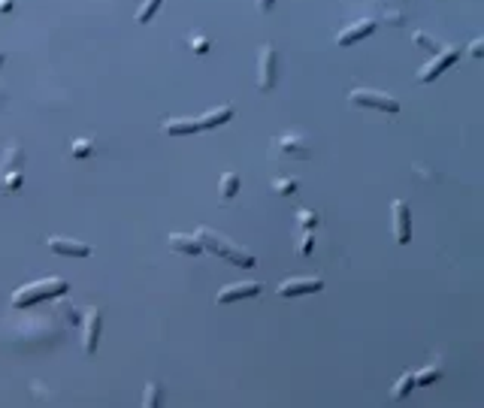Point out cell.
I'll use <instances>...</instances> for the list:
<instances>
[{
    "label": "cell",
    "mask_w": 484,
    "mask_h": 408,
    "mask_svg": "<svg viewBox=\"0 0 484 408\" xmlns=\"http://www.w3.org/2000/svg\"><path fill=\"white\" fill-rule=\"evenodd\" d=\"M197 239H200L203 251H212V254L224 257V260H230V264H236V266H242V269H251V266L257 264V257L251 254V251L239 248L236 242H230L227 236H221V233H215L212 227H200V230H197Z\"/></svg>",
    "instance_id": "obj_1"
},
{
    "label": "cell",
    "mask_w": 484,
    "mask_h": 408,
    "mask_svg": "<svg viewBox=\"0 0 484 408\" xmlns=\"http://www.w3.org/2000/svg\"><path fill=\"white\" fill-rule=\"evenodd\" d=\"M70 290V281L67 278H36L31 285H22L13 294V306L15 308H27L34 303H43V299H52V297H61Z\"/></svg>",
    "instance_id": "obj_2"
},
{
    "label": "cell",
    "mask_w": 484,
    "mask_h": 408,
    "mask_svg": "<svg viewBox=\"0 0 484 408\" xmlns=\"http://www.w3.org/2000/svg\"><path fill=\"white\" fill-rule=\"evenodd\" d=\"M348 103L351 106H361V109H375V112H387V115H396L400 112V100L384 91H372V88H354L348 94Z\"/></svg>",
    "instance_id": "obj_3"
},
{
    "label": "cell",
    "mask_w": 484,
    "mask_h": 408,
    "mask_svg": "<svg viewBox=\"0 0 484 408\" xmlns=\"http://www.w3.org/2000/svg\"><path fill=\"white\" fill-rule=\"evenodd\" d=\"M276 79H278V52H276V46L264 43L257 55V91H264V94L273 91Z\"/></svg>",
    "instance_id": "obj_4"
},
{
    "label": "cell",
    "mask_w": 484,
    "mask_h": 408,
    "mask_svg": "<svg viewBox=\"0 0 484 408\" xmlns=\"http://www.w3.org/2000/svg\"><path fill=\"white\" fill-rule=\"evenodd\" d=\"M273 151L288 154V158H297V161H309V158H312L309 140H306V136H300V133H278V136H273Z\"/></svg>",
    "instance_id": "obj_5"
},
{
    "label": "cell",
    "mask_w": 484,
    "mask_h": 408,
    "mask_svg": "<svg viewBox=\"0 0 484 408\" xmlns=\"http://www.w3.org/2000/svg\"><path fill=\"white\" fill-rule=\"evenodd\" d=\"M460 57V48H451V46H442V52H436L433 55V61L424 67V70L418 73V82L421 85H427V82H433V79H439V76L448 70V67L454 64Z\"/></svg>",
    "instance_id": "obj_6"
},
{
    "label": "cell",
    "mask_w": 484,
    "mask_h": 408,
    "mask_svg": "<svg viewBox=\"0 0 484 408\" xmlns=\"http://www.w3.org/2000/svg\"><path fill=\"white\" fill-rule=\"evenodd\" d=\"M324 290V278L318 276H306V278H285L278 285V297L288 299V297H306V294H318Z\"/></svg>",
    "instance_id": "obj_7"
},
{
    "label": "cell",
    "mask_w": 484,
    "mask_h": 408,
    "mask_svg": "<svg viewBox=\"0 0 484 408\" xmlns=\"http://www.w3.org/2000/svg\"><path fill=\"white\" fill-rule=\"evenodd\" d=\"M264 285L260 281H239V285H227L218 290L215 303L218 306H227V303H236V299H251V297H260Z\"/></svg>",
    "instance_id": "obj_8"
},
{
    "label": "cell",
    "mask_w": 484,
    "mask_h": 408,
    "mask_svg": "<svg viewBox=\"0 0 484 408\" xmlns=\"http://www.w3.org/2000/svg\"><path fill=\"white\" fill-rule=\"evenodd\" d=\"M48 251L61 257H91V245L88 242H79V239H67V236H48L46 239Z\"/></svg>",
    "instance_id": "obj_9"
},
{
    "label": "cell",
    "mask_w": 484,
    "mask_h": 408,
    "mask_svg": "<svg viewBox=\"0 0 484 408\" xmlns=\"http://www.w3.org/2000/svg\"><path fill=\"white\" fill-rule=\"evenodd\" d=\"M394 239L400 242V245H405V242L412 239V215H409V206H405L403 200H394Z\"/></svg>",
    "instance_id": "obj_10"
},
{
    "label": "cell",
    "mask_w": 484,
    "mask_h": 408,
    "mask_svg": "<svg viewBox=\"0 0 484 408\" xmlns=\"http://www.w3.org/2000/svg\"><path fill=\"white\" fill-rule=\"evenodd\" d=\"M372 31H375V22H372V18H361V22L348 25L345 31H339V34H336V43H339V46H354L357 40L370 36Z\"/></svg>",
    "instance_id": "obj_11"
},
{
    "label": "cell",
    "mask_w": 484,
    "mask_h": 408,
    "mask_svg": "<svg viewBox=\"0 0 484 408\" xmlns=\"http://www.w3.org/2000/svg\"><path fill=\"white\" fill-rule=\"evenodd\" d=\"M167 245L173 251H179V254H188V257H197L203 254V245L197 236H188V233H170L167 236Z\"/></svg>",
    "instance_id": "obj_12"
},
{
    "label": "cell",
    "mask_w": 484,
    "mask_h": 408,
    "mask_svg": "<svg viewBox=\"0 0 484 408\" xmlns=\"http://www.w3.org/2000/svg\"><path fill=\"white\" fill-rule=\"evenodd\" d=\"M100 324H103L100 308H88V320H85V354L97 351V342H100Z\"/></svg>",
    "instance_id": "obj_13"
},
{
    "label": "cell",
    "mask_w": 484,
    "mask_h": 408,
    "mask_svg": "<svg viewBox=\"0 0 484 408\" xmlns=\"http://www.w3.org/2000/svg\"><path fill=\"white\" fill-rule=\"evenodd\" d=\"M161 130L167 136H191V133H200V121L197 118H163Z\"/></svg>",
    "instance_id": "obj_14"
},
{
    "label": "cell",
    "mask_w": 484,
    "mask_h": 408,
    "mask_svg": "<svg viewBox=\"0 0 484 408\" xmlns=\"http://www.w3.org/2000/svg\"><path fill=\"white\" fill-rule=\"evenodd\" d=\"M25 170V154L18 145H9L6 154H4V161H0V182H4L6 176H13V172H22Z\"/></svg>",
    "instance_id": "obj_15"
},
{
    "label": "cell",
    "mask_w": 484,
    "mask_h": 408,
    "mask_svg": "<svg viewBox=\"0 0 484 408\" xmlns=\"http://www.w3.org/2000/svg\"><path fill=\"white\" fill-rule=\"evenodd\" d=\"M234 118V106H218V109H209L206 115H200V130H212V128H221V124H227Z\"/></svg>",
    "instance_id": "obj_16"
},
{
    "label": "cell",
    "mask_w": 484,
    "mask_h": 408,
    "mask_svg": "<svg viewBox=\"0 0 484 408\" xmlns=\"http://www.w3.org/2000/svg\"><path fill=\"white\" fill-rule=\"evenodd\" d=\"M239 172L236 170H227V172H221V188H218V193H221V200L224 203H230L239 193Z\"/></svg>",
    "instance_id": "obj_17"
},
{
    "label": "cell",
    "mask_w": 484,
    "mask_h": 408,
    "mask_svg": "<svg viewBox=\"0 0 484 408\" xmlns=\"http://www.w3.org/2000/svg\"><path fill=\"white\" fill-rule=\"evenodd\" d=\"M161 4H163V0H142L140 9H137V25H149L154 18V13L161 9Z\"/></svg>",
    "instance_id": "obj_18"
},
{
    "label": "cell",
    "mask_w": 484,
    "mask_h": 408,
    "mask_svg": "<svg viewBox=\"0 0 484 408\" xmlns=\"http://www.w3.org/2000/svg\"><path fill=\"white\" fill-rule=\"evenodd\" d=\"M412 387H415V375H412V372H405V375L400 378V381L394 384L391 396H394V400H403V396H409V393H412Z\"/></svg>",
    "instance_id": "obj_19"
},
{
    "label": "cell",
    "mask_w": 484,
    "mask_h": 408,
    "mask_svg": "<svg viewBox=\"0 0 484 408\" xmlns=\"http://www.w3.org/2000/svg\"><path fill=\"white\" fill-rule=\"evenodd\" d=\"M142 405H145V408H158V405H161V384H158V381H149V384H145Z\"/></svg>",
    "instance_id": "obj_20"
},
{
    "label": "cell",
    "mask_w": 484,
    "mask_h": 408,
    "mask_svg": "<svg viewBox=\"0 0 484 408\" xmlns=\"http://www.w3.org/2000/svg\"><path fill=\"white\" fill-rule=\"evenodd\" d=\"M297 224L303 230H315L318 224H321V218H318V212H312V209H300L297 212Z\"/></svg>",
    "instance_id": "obj_21"
},
{
    "label": "cell",
    "mask_w": 484,
    "mask_h": 408,
    "mask_svg": "<svg viewBox=\"0 0 484 408\" xmlns=\"http://www.w3.org/2000/svg\"><path fill=\"white\" fill-rule=\"evenodd\" d=\"M439 375H442L439 366H427L424 372L415 375V387H427V384H433V381H439Z\"/></svg>",
    "instance_id": "obj_22"
},
{
    "label": "cell",
    "mask_w": 484,
    "mask_h": 408,
    "mask_svg": "<svg viewBox=\"0 0 484 408\" xmlns=\"http://www.w3.org/2000/svg\"><path fill=\"white\" fill-rule=\"evenodd\" d=\"M91 151H94V142L85 140V136H82V140H73L70 142V154H73V158H88Z\"/></svg>",
    "instance_id": "obj_23"
},
{
    "label": "cell",
    "mask_w": 484,
    "mask_h": 408,
    "mask_svg": "<svg viewBox=\"0 0 484 408\" xmlns=\"http://www.w3.org/2000/svg\"><path fill=\"white\" fill-rule=\"evenodd\" d=\"M300 188V182L297 179H273V191L276 193H282V197H290Z\"/></svg>",
    "instance_id": "obj_24"
},
{
    "label": "cell",
    "mask_w": 484,
    "mask_h": 408,
    "mask_svg": "<svg viewBox=\"0 0 484 408\" xmlns=\"http://www.w3.org/2000/svg\"><path fill=\"white\" fill-rule=\"evenodd\" d=\"M412 40L418 43V46H424V48H427V52H433V55H436V52H442V43H436L433 36H427L424 31H415V34H412Z\"/></svg>",
    "instance_id": "obj_25"
},
{
    "label": "cell",
    "mask_w": 484,
    "mask_h": 408,
    "mask_svg": "<svg viewBox=\"0 0 484 408\" xmlns=\"http://www.w3.org/2000/svg\"><path fill=\"white\" fill-rule=\"evenodd\" d=\"M188 43H191V48H194L197 55H206V52H209V40H206V36H200V34H191Z\"/></svg>",
    "instance_id": "obj_26"
},
{
    "label": "cell",
    "mask_w": 484,
    "mask_h": 408,
    "mask_svg": "<svg viewBox=\"0 0 484 408\" xmlns=\"http://www.w3.org/2000/svg\"><path fill=\"white\" fill-rule=\"evenodd\" d=\"M312 245H315L312 233H306V236L300 239V245H297V254H300V257H309V254H312Z\"/></svg>",
    "instance_id": "obj_27"
},
{
    "label": "cell",
    "mask_w": 484,
    "mask_h": 408,
    "mask_svg": "<svg viewBox=\"0 0 484 408\" xmlns=\"http://www.w3.org/2000/svg\"><path fill=\"white\" fill-rule=\"evenodd\" d=\"M255 6H257V13H269V9H273L276 6V0H255Z\"/></svg>",
    "instance_id": "obj_28"
},
{
    "label": "cell",
    "mask_w": 484,
    "mask_h": 408,
    "mask_svg": "<svg viewBox=\"0 0 484 408\" xmlns=\"http://www.w3.org/2000/svg\"><path fill=\"white\" fill-rule=\"evenodd\" d=\"M481 46H484L481 36H478V40H472V46H469V55H472V57H478V55H481Z\"/></svg>",
    "instance_id": "obj_29"
},
{
    "label": "cell",
    "mask_w": 484,
    "mask_h": 408,
    "mask_svg": "<svg viewBox=\"0 0 484 408\" xmlns=\"http://www.w3.org/2000/svg\"><path fill=\"white\" fill-rule=\"evenodd\" d=\"M0 9H4V13H9V9H13V0H0Z\"/></svg>",
    "instance_id": "obj_30"
},
{
    "label": "cell",
    "mask_w": 484,
    "mask_h": 408,
    "mask_svg": "<svg viewBox=\"0 0 484 408\" xmlns=\"http://www.w3.org/2000/svg\"><path fill=\"white\" fill-rule=\"evenodd\" d=\"M0 64H4V52H0Z\"/></svg>",
    "instance_id": "obj_31"
}]
</instances>
